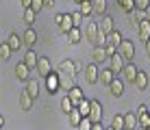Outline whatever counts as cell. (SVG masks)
I'll return each instance as SVG.
<instances>
[{
  "mask_svg": "<svg viewBox=\"0 0 150 130\" xmlns=\"http://www.w3.org/2000/svg\"><path fill=\"white\" fill-rule=\"evenodd\" d=\"M68 117H70V126H74V128H76V126H79V122H81V117H83V115H81L79 111H76V108H72V111L68 113Z\"/></svg>",
  "mask_w": 150,
  "mask_h": 130,
  "instance_id": "cell-34",
  "label": "cell"
},
{
  "mask_svg": "<svg viewBox=\"0 0 150 130\" xmlns=\"http://www.w3.org/2000/svg\"><path fill=\"white\" fill-rule=\"evenodd\" d=\"M76 61H70V59H63L59 63V74H68V76H76Z\"/></svg>",
  "mask_w": 150,
  "mask_h": 130,
  "instance_id": "cell-7",
  "label": "cell"
},
{
  "mask_svg": "<svg viewBox=\"0 0 150 130\" xmlns=\"http://www.w3.org/2000/svg\"><path fill=\"white\" fill-rule=\"evenodd\" d=\"M133 85H135L139 91H144V89L148 87V74H146L144 70H139V72H137V76H135V82H133Z\"/></svg>",
  "mask_w": 150,
  "mask_h": 130,
  "instance_id": "cell-19",
  "label": "cell"
},
{
  "mask_svg": "<svg viewBox=\"0 0 150 130\" xmlns=\"http://www.w3.org/2000/svg\"><path fill=\"white\" fill-rule=\"evenodd\" d=\"M111 128H113V130H122V128H124V115H120V113H117V115H113Z\"/></svg>",
  "mask_w": 150,
  "mask_h": 130,
  "instance_id": "cell-32",
  "label": "cell"
},
{
  "mask_svg": "<svg viewBox=\"0 0 150 130\" xmlns=\"http://www.w3.org/2000/svg\"><path fill=\"white\" fill-rule=\"evenodd\" d=\"M24 65H26L28 70H35V67H37V54H35L33 50H28L26 54H24Z\"/></svg>",
  "mask_w": 150,
  "mask_h": 130,
  "instance_id": "cell-28",
  "label": "cell"
},
{
  "mask_svg": "<svg viewBox=\"0 0 150 130\" xmlns=\"http://www.w3.org/2000/svg\"><path fill=\"white\" fill-rule=\"evenodd\" d=\"M72 108H76V106H74V104H72V100H70L68 96H63V98H61V111H63L65 115H68V113L72 111Z\"/></svg>",
  "mask_w": 150,
  "mask_h": 130,
  "instance_id": "cell-33",
  "label": "cell"
},
{
  "mask_svg": "<svg viewBox=\"0 0 150 130\" xmlns=\"http://www.w3.org/2000/svg\"><path fill=\"white\" fill-rule=\"evenodd\" d=\"M94 4V13L96 15H105L107 13V0H91Z\"/></svg>",
  "mask_w": 150,
  "mask_h": 130,
  "instance_id": "cell-30",
  "label": "cell"
},
{
  "mask_svg": "<svg viewBox=\"0 0 150 130\" xmlns=\"http://www.w3.org/2000/svg\"><path fill=\"white\" fill-rule=\"evenodd\" d=\"M54 24H57V28L61 30V33H68V30L72 28V15L70 13H57L54 15Z\"/></svg>",
  "mask_w": 150,
  "mask_h": 130,
  "instance_id": "cell-2",
  "label": "cell"
},
{
  "mask_svg": "<svg viewBox=\"0 0 150 130\" xmlns=\"http://www.w3.org/2000/svg\"><path fill=\"white\" fill-rule=\"evenodd\" d=\"M65 35H68V41H70L72 46L81 44V39H83V33H81V28H79V26H72V28H70Z\"/></svg>",
  "mask_w": 150,
  "mask_h": 130,
  "instance_id": "cell-17",
  "label": "cell"
},
{
  "mask_svg": "<svg viewBox=\"0 0 150 130\" xmlns=\"http://www.w3.org/2000/svg\"><path fill=\"white\" fill-rule=\"evenodd\" d=\"M91 124H94V122H91L89 117H81V122H79V126H76V128H79V130H89Z\"/></svg>",
  "mask_w": 150,
  "mask_h": 130,
  "instance_id": "cell-38",
  "label": "cell"
},
{
  "mask_svg": "<svg viewBox=\"0 0 150 130\" xmlns=\"http://www.w3.org/2000/svg\"><path fill=\"white\" fill-rule=\"evenodd\" d=\"M35 70H37V74L41 78H46L50 72H52V67H50V61L46 59V56H37V67H35Z\"/></svg>",
  "mask_w": 150,
  "mask_h": 130,
  "instance_id": "cell-8",
  "label": "cell"
},
{
  "mask_svg": "<svg viewBox=\"0 0 150 130\" xmlns=\"http://www.w3.org/2000/svg\"><path fill=\"white\" fill-rule=\"evenodd\" d=\"M150 7V0H135V9L137 11H146Z\"/></svg>",
  "mask_w": 150,
  "mask_h": 130,
  "instance_id": "cell-40",
  "label": "cell"
},
{
  "mask_svg": "<svg viewBox=\"0 0 150 130\" xmlns=\"http://www.w3.org/2000/svg\"><path fill=\"white\" fill-rule=\"evenodd\" d=\"M117 4H120V9L126 11V13H131L133 9H135V0H117Z\"/></svg>",
  "mask_w": 150,
  "mask_h": 130,
  "instance_id": "cell-35",
  "label": "cell"
},
{
  "mask_svg": "<svg viewBox=\"0 0 150 130\" xmlns=\"http://www.w3.org/2000/svg\"><path fill=\"white\" fill-rule=\"evenodd\" d=\"M124 128L126 130H137V115L135 113H126V115H124Z\"/></svg>",
  "mask_w": 150,
  "mask_h": 130,
  "instance_id": "cell-27",
  "label": "cell"
},
{
  "mask_svg": "<svg viewBox=\"0 0 150 130\" xmlns=\"http://www.w3.org/2000/svg\"><path fill=\"white\" fill-rule=\"evenodd\" d=\"M79 11H81L83 18L87 20L91 13H94V4H91V0H83V2H79Z\"/></svg>",
  "mask_w": 150,
  "mask_h": 130,
  "instance_id": "cell-23",
  "label": "cell"
},
{
  "mask_svg": "<svg viewBox=\"0 0 150 130\" xmlns=\"http://www.w3.org/2000/svg\"><path fill=\"white\" fill-rule=\"evenodd\" d=\"M30 7H33V11H35V13H39L41 9L46 7V4H44V0H33V2H30Z\"/></svg>",
  "mask_w": 150,
  "mask_h": 130,
  "instance_id": "cell-41",
  "label": "cell"
},
{
  "mask_svg": "<svg viewBox=\"0 0 150 130\" xmlns=\"http://www.w3.org/2000/svg\"><path fill=\"white\" fill-rule=\"evenodd\" d=\"M109 91H111V96H113V98H122V93H124V82H122V78H120V76H115V78L111 80Z\"/></svg>",
  "mask_w": 150,
  "mask_h": 130,
  "instance_id": "cell-12",
  "label": "cell"
},
{
  "mask_svg": "<svg viewBox=\"0 0 150 130\" xmlns=\"http://www.w3.org/2000/svg\"><path fill=\"white\" fill-rule=\"evenodd\" d=\"M113 30V18L111 15H100V22H98V33H102V35H109Z\"/></svg>",
  "mask_w": 150,
  "mask_h": 130,
  "instance_id": "cell-6",
  "label": "cell"
},
{
  "mask_svg": "<svg viewBox=\"0 0 150 130\" xmlns=\"http://www.w3.org/2000/svg\"><path fill=\"white\" fill-rule=\"evenodd\" d=\"M148 111H150V108H148Z\"/></svg>",
  "mask_w": 150,
  "mask_h": 130,
  "instance_id": "cell-54",
  "label": "cell"
},
{
  "mask_svg": "<svg viewBox=\"0 0 150 130\" xmlns=\"http://www.w3.org/2000/svg\"><path fill=\"white\" fill-rule=\"evenodd\" d=\"M22 44H24V46H28V48H33V46L37 44V33H35L33 26H28L26 33L22 35Z\"/></svg>",
  "mask_w": 150,
  "mask_h": 130,
  "instance_id": "cell-14",
  "label": "cell"
},
{
  "mask_svg": "<svg viewBox=\"0 0 150 130\" xmlns=\"http://www.w3.org/2000/svg\"><path fill=\"white\" fill-rule=\"evenodd\" d=\"M76 111H79L83 117H89V100H87V98H83V100L76 104Z\"/></svg>",
  "mask_w": 150,
  "mask_h": 130,
  "instance_id": "cell-31",
  "label": "cell"
},
{
  "mask_svg": "<svg viewBox=\"0 0 150 130\" xmlns=\"http://www.w3.org/2000/svg\"><path fill=\"white\" fill-rule=\"evenodd\" d=\"M24 91H26L33 100H37V96H39V85H37V80H35V78H28V80H26V89H24Z\"/></svg>",
  "mask_w": 150,
  "mask_h": 130,
  "instance_id": "cell-20",
  "label": "cell"
},
{
  "mask_svg": "<svg viewBox=\"0 0 150 130\" xmlns=\"http://www.w3.org/2000/svg\"><path fill=\"white\" fill-rule=\"evenodd\" d=\"M11 48H9V44H7V41H4V44H0V59H4V61H7V59H11Z\"/></svg>",
  "mask_w": 150,
  "mask_h": 130,
  "instance_id": "cell-36",
  "label": "cell"
},
{
  "mask_svg": "<svg viewBox=\"0 0 150 130\" xmlns=\"http://www.w3.org/2000/svg\"><path fill=\"white\" fill-rule=\"evenodd\" d=\"M144 44H146V54H148V59H150V39H146Z\"/></svg>",
  "mask_w": 150,
  "mask_h": 130,
  "instance_id": "cell-45",
  "label": "cell"
},
{
  "mask_svg": "<svg viewBox=\"0 0 150 130\" xmlns=\"http://www.w3.org/2000/svg\"><path fill=\"white\" fill-rule=\"evenodd\" d=\"M122 130H126V128H122Z\"/></svg>",
  "mask_w": 150,
  "mask_h": 130,
  "instance_id": "cell-53",
  "label": "cell"
},
{
  "mask_svg": "<svg viewBox=\"0 0 150 130\" xmlns=\"http://www.w3.org/2000/svg\"><path fill=\"white\" fill-rule=\"evenodd\" d=\"M98 72H100V70H98L96 63H89L85 67V78H87L89 85H96V82H98Z\"/></svg>",
  "mask_w": 150,
  "mask_h": 130,
  "instance_id": "cell-13",
  "label": "cell"
},
{
  "mask_svg": "<svg viewBox=\"0 0 150 130\" xmlns=\"http://www.w3.org/2000/svg\"><path fill=\"white\" fill-rule=\"evenodd\" d=\"M105 52H107V56H111V54H115L117 48L115 46H111V44H105Z\"/></svg>",
  "mask_w": 150,
  "mask_h": 130,
  "instance_id": "cell-42",
  "label": "cell"
},
{
  "mask_svg": "<svg viewBox=\"0 0 150 130\" xmlns=\"http://www.w3.org/2000/svg\"><path fill=\"white\" fill-rule=\"evenodd\" d=\"M85 37H87V41H91V44L96 46V39H98V22H89V20H87Z\"/></svg>",
  "mask_w": 150,
  "mask_h": 130,
  "instance_id": "cell-11",
  "label": "cell"
},
{
  "mask_svg": "<svg viewBox=\"0 0 150 130\" xmlns=\"http://www.w3.org/2000/svg\"><path fill=\"white\" fill-rule=\"evenodd\" d=\"M135 28H137V33H139V39H142V41L150 39V22H148L146 18H142V20H139Z\"/></svg>",
  "mask_w": 150,
  "mask_h": 130,
  "instance_id": "cell-9",
  "label": "cell"
},
{
  "mask_svg": "<svg viewBox=\"0 0 150 130\" xmlns=\"http://www.w3.org/2000/svg\"><path fill=\"white\" fill-rule=\"evenodd\" d=\"M28 67L26 65H24V61H22V63H18V65H15V76H18V80H22V82H26L28 80Z\"/></svg>",
  "mask_w": 150,
  "mask_h": 130,
  "instance_id": "cell-25",
  "label": "cell"
},
{
  "mask_svg": "<svg viewBox=\"0 0 150 130\" xmlns=\"http://www.w3.org/2000/svg\"><path fill=\"white\" fill-rule=\"evenodd\" d=\"M54 2V0H44V4H52Z\"/></svg>",
  "mask_w": 150,
  "mask_h": 130,
  "instance_id": "cell-49",
  "label": "cell"
},
{
  "mask_svg": "<svg viewBox=\"0 0 150 130\" xmlns=\"http://www.w3.org/2000/svg\"><path fill=\"white\" fill-rule=\"evenodd\" d=\"M120 41H122V33H120V30H115V28H113L111 33L107 35V44L115 46V48H117V46H120Z\"/></svg>",
  "mask_w": 150,
  "mask_h": 130,
  "instance_id": "cell-29",
  "label": "cell"
},
{
  "mask_svg": "<svg viewBox=\"0 0 150 130\" xmlns=\"http://www.w3.org/2000/svg\"><path fill=\"white\" fill-rule=\"evenodd\" d=\"M137 67L131 63V61H126V63H124V70H122V76H124V80L126 82H135V76H137Z\"/></svg>",
  "mask_w": 150,
  "mask_h": 130,
  "instance_id": "cell-10",
  "label": "cell"
},
{
  "mask_svg": "<svg viewBox=\"0 0 150 130\" xmlns=\"http://www.w3.org/2000/svg\"><path fill=\"white\" fill-rule=\"evenodd\" d=\"M144 18H146V20H148V22H150V7L146 9V11H144Z\"/></svg>",
  "mask_w": 150,
  "mask_h": 130,
  "instance_id": "cell-46",
  "label": "cell"
},
{
  "mask_svg": "<svg viewBox=\"0 0 150 130\" xmlns=\"http://www.w3.org/2000/svg\"><path fill=\"white\" fill-rule=\"evenodd\" d=\"M137 130H148V128H139V126H137Z\"/></svg>",
  "mask_w": 150,
  "mask_h": 130,
  "instance_id": "cell-50",
  "label": "cell"
},
{
  "mask_svg": "<svg viewBox=\"0 0 150 130\" xmlns=\"http://www.w3.org/2000/svg\"><path fill=\"white\" fill-rule=\"evenodd\" d=\"M89 119L94 124L102 119V104L98 102V100H89Z\"/></svg>",
  "mask_w": 150,
  "mask_h": 130,
  "instance_id": "cell-5",
  "label": "cell"
},
{
  "mask_svg": "<svg viewBox=\"0 0 150 130\" xmlns=\"http://www.w3.org/2000/svg\"><path fill=\"white\" fill-rule=\"evenodd\" d=\"M117 54H120L124 61H133V56H135V44H133L131 39L122 37L120 46H117Z\"/></svg>",
  "mask_w": 150,
  "mask_h": 130,
  "instance_id": "cell-1",
  "label": "cell"
},
{
  "mask_svg": "<svg viewBox=\"0 0 150 130\" xmlns=\"http://www.w3.org/2000/svg\"><path fill=\"white\" fill-rule=\"evenodd\" d=\"M44 80H46V89H48V93L54 96V93L59 91V72H50Z\"/></svg>",
  "mask_w": 150,
  "mask_h": 130,
  "instance_id": "cell-4",
  "label": "cell"
},
{
  "mask_svg": "<svg viewBox=\"0 0 150 130\" xmlns=\"http://www.w3.org/2000/svg\"><path fill=\"white\" fill-rule=\"evenodd\" d=\"M70 15H72V24H74V26H81L83 20H85V18L81 15V11H74V13H70Z\"/></svg>",
  "mask_w": 150,
  "mask_h": 130,
  "instance_id": "cell-39",
  "label": "cell"
},
{
  "mask_svg": "<svg viewBox=\"0 0 150 130\" xmlns=\"http://www.w3.org/2000/svg\"><path fill=\"white\" fill-rule=\"evenodd\" d=\"M2 128H4V117L0 115V130H2Z\"/></svg>",
  "mask_w": 150,
  "mask_h": 130,
  "instance_id": "cell-48",
  "label": "cell"
},
{
  "mask_svg": "<svg viewBox=\"0 0 150 130\" xmlns=\"http://www.w3.org/2000/svg\"><path fill=\"white\" fill-rule=\"evenodd\" d=\"M74 87V76L59 74V91H70Z\"/></svg>",
  "mask_w": 150,
  "mask_h": 130,
  "instance_id": "cell-15",
  "label": "cell"
},
{
  "mask_svg": "<svg viewBox=\"0 0 150 130\" xmlns=\"http://www.w3.org/2000/svg\"><path fill=\"white\" fill-rule=\"evenodd\" d=\"M113 78H115V74H113L109 67H105V70H100V72H98V82H102V85H107V87L111 85V80H113Z\"/></svg>",
  "mask_w": 150,
  "mask_h": 130,
  "instance_id": "cell-18",
  "label": "cell"
},
{
  "mask_svg": "<svg viewBox=\"0 0 150 130\" xmlns=\"http://www.w3.org/2000/svg\"><path fill=\"white\" fill-rule=\"evenodd\" d=\"M91 56H94V63L96 65H100V63H105L109 56H107V52H105V46H94V52H91Z\"/></svg>",
  "mask_w": 150,
  "mask_h": 130,
  "instance_id": "cell-16",
  "label": "cell"
},
{
  "mask_svg": "<svg viewBox=\"0 0 150 130\" xmlns=\"http://www.w3.org/2000/svg\"><path fill=\"white\" fill-rule=\"evenodd\" d=\"M89 130H105V126H102L100 122H96V124H91V128Z\"/></svg>",
  "mask_w": 150,
  "mask_h": 130,
  "instance_id": "cell-44",
  "label": "cell"
},
{
  "mask_svg": "<svg viewBox=\"0 0 150 130\" xmlns=\"http://www.w3.org/2000/svg\"><path fill=\"white\" fill-rule=\"evenodd\" d=\"M65 96H68L70 98V100H72V104H74V106H76V104H79L81 100H83V98H85V96H83V89H81V87H72V89L68 91V93H65Z\"/></svg>",
  "mask_w": 150,
  "mask_h": 130,
  "instance_id": "cell-21",
  "label": "cell"
},
{
  "mask_svg": "<svg viewBox=\"0 0 150 130\" xmlns=\"http://www.w3.org/2000/svg\"><path fill=\"white\" fill-rule=\"evenodd\" d=\"M137 126H139V128H148V126H150V111L137 117Z\"/></svg>",
  "mask_w": 150,
  "mask_h": 130,
  "instance_id": "cell-37",
  "label": "cell"
},
{
  "mask_svg": "<svg viewBox=\"0 0 150 130\" xmlns=\"http://www.w3.org/2000/svg\"><path fill=\"white\" fill-rule=\"evenodd\" d=\"M74 2H76V4H79V2H83V0H74Z\"/></svg>",
  "mask_w": 150,
  "mask_h": 130,
  "instance_id": "cell-52",
  "label": "cell"
},
{
  "mask_svg": "<svg viewBox=\"0 0 150 130\" xmlns=\"http://www.w3.org/2000/svg\"><path fill=\"white\" fill-rule=\"evenodd\" d=\"M124 63H126V61H124L122 56L117 54V52L109 56V70H111L115 76H120V74H122V70H124Z\"/></svg>",
  "mask_w": 150,
  "mask_h": 130,
  "instance_id": "cell-3",
  "label": "cell"
},
{
  "mask_svg": "<svg viewBox=\"0 0 150 130\" xmlns=\"http://www.w3.org/2000/svg\"><path fill=\"white\" fill-rule=\"evenodd\" d=\"M105 130H113V128H111V126H107V128H105Z\"/></svg>",
  "mask_w": 150,
  "mask_h": 130,
  "instance_id": "cell-51",
  "label": "cell"
},
{
  "mask_svg": "<svg viewBox=\"0 0 150 130\" xmlns=\"http://www.w3.org/2000/svg\"><path fill=\"white\" fill-rule=\"evenodd\" d=\"M20 2H22V7H30V2H33V0H20Z\"/></svg>",
  "mask_w": 150,
  "mask_h": 130,
  "instance_id": "cell-47",
  "label": "cell"
},
{
  "mask_svg": "<svg viewBox=\"0 0 150 130\" xmlns=\"http://www.w3.org/2000/svg\"><path fill=\"white\" fill-rule=\"evenodd\" d=\"M7 44H9V48H11L13 52H18L20 48H22V37H20L18 33H11L7 37Z\"/></svg>",
  "mask_w": 150,
  "mask_h": 130,
  "instance_id": "cell-22",
  "label": "cell"
},
{
  "mask_svg": "<svg viewBox=\"0 0 150 130\" xmlns=\"http://www.w3.org/2000/svg\"><path fill=\"white\" fill-rule=\"evenodd\" d=\"M35 18H37V13L33 11V7H24V13H22V20L26 26H33L35 24Z\"/></svg>",
  "mask_w": 150,
  "mask_h": 130,
  "instance_id": "cell-26",
  "label": "cell"
},
{
  "mask_svg": "<svg viewBox=\"0 0 150 130\" xmlns=\"http://www.w3.org/2000/svg\"><path fill=\"white\" fill-rule=\"evenodd\" d=\"M144 113H148V106H146V104H139L137 111H135V115L139 117V115H144Z\"/></svg>",
  "mask_w": 150,
  "mask_h": 130,
  "instance_id": "cell-43",
  "label": "cell"
},
{
  "mask_svg": "<svg viewBox=\"0 0 150 130\" xmlns=\"http://www.w3.org/2000/svg\"><path fill=\"white\" fill-rule=\"evenodd\" d=\"M33 102H35V100L28 96L26 91L20 93V108H22V111H30V108H33Z\"/></svg>",
  "mask_w": 150,
  "mask_h": 130,
  "instance_id": "cell-24",
  "label": "cell"
}]
</instances>
